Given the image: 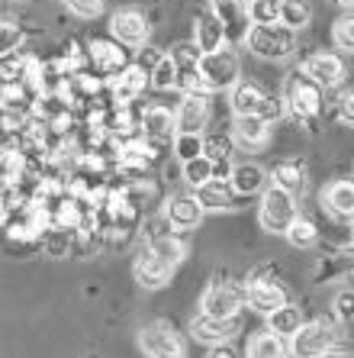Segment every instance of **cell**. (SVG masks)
<instances>
[{"label": "cell", "instance_id": "5", "mask_svg": "<svg viewBox=\"0 0 354 358\" xmlns=\"http://www.w3.org/2000/svg\"><path fill=\"white\" fill-rule=\"evenodd\" d=\"M229 107H232V113H235V117H264L267 123L280 117V103H277V100L264 91L261 84L245 81V78H242V81L229 91Z\"/></svg>", "mask_w": 354, "mask_h": 358}, {"label": "cell", "instance_id": "16", "mask_svg": "<svg viewBox=\"0 0 354 358\" xmlns=\"http://www.w3.org/2000/svg\"><path fill=\"white\" fill-rule=\"evenodd\" d=\"M174 117H177V133H203L209 123V97L206 94H184Z\"/></svg>", "mask_w": 354, "mask_h": 358}, {"label": "cell", "instance_id": "13", "mask_svg": "<svg viewBox=\"0 0 354 358\" xmlns=\"http://www.w3.org/2000/svg\"><path fill=\"white\" fill-rule=\"evenodd\" d=\"M303 75L319 84L322 91H332V87H338V84L345 81L348 71H345L341 55H335V52H313L303 62Z\"/></svg>", "mask_w": 354, "mask_h": 358}, {"label": "cell", "instance_id": "43", "mask_svg": "<svg viewBox=\"0 0 354 358\" xmlns=\"http://www.w3.org/2000/svg\"><path fill=\"white\" fill-rule=\"evenodd\" d=\"M335 265L341 275H354V245H348V249H341L335 255Z\"/></svg>", "mask_w": 354, "mask_h": 358}, {"label": "cell", "instance_id": "2", "mask_svg": "<svg viewBox=\"0 0 354 358\" xmlns=\"http://www.w3.org/2000/svg\"><path fill=\"white\" fill-rule=\"evenodd\" d=\"M248 52L264 62H287L297 52V33L287 29L283 23L274 26H251V33L245 39Z\"/></svg>", "mask_w": 354, "mask_h": 358}, {"label": "cell", "instance_id": "48", "mask_svg": "<svg viewBox=\"0 0 354 358\" xmlns=\"http://www.w3.org/2000/svg\"><path fill=\"white\" fill-rule=\"evenodd\" d=\"M245 3H251V0H245Z\"/></svg>", "mask_w": 354, "mask_h": 358}, {"label": "cell", "instance_id": "19", "mask_svg": "<svg viewBox=\"0 0 354 358\" xmlns=\"http://www.w3.org/2000/svg\"><path fill=\"white\" fill-rule=\"evenodd\" d=\"M190 336L203 345H223V342H232L235 336V320H216V317H206V313H197L190 320Z\"/></svg>", "mask_w": 354, "mask_h": 358}, {"label": "cell", "instance_id": "20", "mask_svg": "<svg viewBox=\"0 0 354 358\" xmlns=\"http://www.w3.org/2000/svg\"><path fill=\"white\" fill-rule=\"evenodd\" d=\"M232 139L248 152L264 149L271 142V123L264 117H235L232 120Z\"/></svg>", "mask_w": 354, "mask_h": 358}, {"label": "cell", "instance_id": "17", "mask_svg": "<svg viewBox=\"0 0 354 358\" xmlns=\"http://www.w3.org/2000/svg\"><path fill=\"white\" fill-rule=\"evenodd\" d=\"M87 62L97 68L100 75H123L129 68V59H126V49H119V42L110 39H94L87 45Z\"/></svg>", "mask_w": 354, "mask_h": 358}, {"label": "cell", "instance_id": "3", "mask_svg": "<svg viewBox=\"0 0 354 358\" xmlns=\"http://www.w3.org/2000/svg\"><path fill=\"white\" fill-rule=\"evenodd\" d=\"M338 352V333L325 320H306L300 333L290 336V355L293 358H329Z\"/></svg>", "mask_w": 354, "mask_h": 358}, {"label": "cell", "instance_id": "30", "mask_svg": "<svg viewBox=\"0 0 354 358\" xmlns=\"http://www.w3.org/2000/svg\"><path fill=\"white\" fill-rule=\"evenodd\" d=\"M309 20H313V7L306 0H283L280 3V23L287 26V29H293V33L306 29Z\"/></svg>", "mask_w": 354, "mask_h": 358}, {"label": "cell", "instance_id": "46", "mask_svg": "<svg viewBox=\"0 0 354 358\" xmlns=\"http://www.w3.org/2000/svg\"><path fill=\"white\" fill-rule=\"evenodd\" d=\"M332 3H335V7H348V10L354 7V0H332Z\"/></svg>", "mask_w": 354, "mask_h": 358}, {"label": "cell", "instance_id": "9", "mask_svg": "<svg viewBox=\"0 0 354 358\" xmlns=\"http://www.w3.org/2000/svg\"><path fill=\"white\" fill-rule=\"evenodd\" d=\"M203 78H206V87L209 94L213 91H232L235 84L242 81V65H239V55L232 49L223 52H213V55H203Z\"/></svg>", "mask_w": 354, "mask_h": 358}, {"label": "cell", "instance_id": "25", "mask_svg": "<svg viewBox=\"0 0 354 358\" xmlns=\"http://www.w3.org/2000/svg\"><path fill=\"white\" fill-rule=\"evenodd\" d=\"M203 210H235L239 207V191L232 187L229 178H213L197 191Z\"/></svg>", "mask_w": 354, "mask_h": 358}, {"label": "cell", "instance_id": "44", "mask_svg": "<svg viewBox=\"0 0 354 358\" xmlns=\"http://www.w3.org/2000/svg\"><path fill=\"white\" fill-rule=\"evenodd\" d=\"M206 358H242V355H239V349H235L232 342H223V345H213Z\"/></svg>", "mask_w": 354, "mask_h": 358}, {"label": "cell", "instance_id": "14", "mask_svg": "<svg viewBox=\"0 0 354 358\" xmlns=\"http://www.w3.org/2000/svg\"><path fill=\"white\" fill-rule=\"evenodd\" d=\"M203 203H200L197 194H174L165 203V220L171 229H181V233H190L203 223Z\"/></svg>", "mask_w": 354, "mask_h": 358}, {"label": "cell", "instance_id": "6", "mask_svg": "<svg viewBox=\"0 0 354 358\" xmlns=\"http://www.w3.org/2000/svg\"><path fill=\"white\" fill-rule=\"evenodd\" d=\"M139 349L149 358H187V345H184L181 333L165 320L145 323L139 329Z\"/></svg>", "mask_w": 354, "mask_h": 358}, {"label": "cell", "instance_id": "33", "mask_svg": "<svg viewBox=\"0 0 354 358\" xmlns=\"http://www.w3.org/2000/svg\"><path fill=\"white\" fill-rule=\"evenodd\" d=\"M287 242L293 245V249H313L316 242H319V229H316V223L309 217H300L297 223L290 226Z\"/></svg>", "mask_w": 354, "mask_h": 358}, {"label": "cell", "instance_id": "24", "mask_svg": "<svg viewBox=\"0 0 354 358\" xmlns=\"http://www.w3.org/2000/svg\"><path fill=\"white\" fill-rule=\"evenodd\" d=\"M322 207L338 220H354V181L341 178L322 191Z\"/></svg>", "mask_w": 354, "mask_h": 358}, {"label": "cell", "instance_id": "26", "mask_svg": "<svg viewBox=\"0 0 354 358\" xmlns=\"http://www.w3.org/2000/svg\"><path fill=\"white\" fill-rule=\"evenodd\" d=\"M271 184L300 200L306 194V187H309V178H306V168L300 162H277L271 168Z\"/></svg>", "mask_w": 354, "mask_h": 358}, {"label": "cell", "instance_id": "27", "mask_svg": "<svg viewBox=\"0 0 354 358\" xmlns=\"http://www.w3.org/2000/svg\"><path fill=\"white\" fill-rule=\"evenodd\" d=\"M248 358H290V339L277 333H255L248 339Z\"/></svg>", "mask_w": 354, "mask_h": 358}, {"label": "cell", "instance_id": "4", "mask_svg": "<svg viewBox=\"0 0 354 358\" xmlns=\"http://www.w3.org/2000/svg\"><path fill=\"white\" fill-rule=\"evenodd\" d=\"M283 107L300 123H313L322 113V87L316 81H309L303 71L290 75L287 84H283Z\"/></svg>", "mask_w": 354, "mask_h": 358}, {"label": "cell", "instance_id": "47", "mask_svg": "<svg viewBox=\"0 0 354 358\" xmlns=\"http://www.w3.org/2000/svg\"><path fill=\"white\" fill-rule=\"evenodd\" d=\"M351 239H354V226H351Z\"/></svg>", "mask_w": 354, "mask_h": 358}, {"label": "cell", "instance_id": "12", "mask_svg": "<svg viewBox=\"0 0 354 358\" xmlns=\"http://www.w3.org/2000/svg\"><path fill=\"white\" fill-rule=\"evenodd\" d=\"M209 10H213L216 20L223 23L229 42L248 39V33H251V13H248L245 0H209Z\"/></svg>", "mask_w": 354, "mask_h": 358}, {"label": "cell", "instance_id": "22", "mask_svg": "<svg viewBox=\"0 0 354 358\" xmlns=\"http://www.w3.org/2000/svg\"><path fill=\"white\" fill-rule=\"evenodd\" d=\"M152 84V75H149V68H142V65H129L123 71V75H116L113 78V100H116V107H129L132 100L139 97L145 87Z\"/></svg>", "mask_w": 354, "mask_h": 358}, {"label": "cell", "instance_id": "8", "mask_svg": "<svg viewBox=\"0 0 354 358\" xmlns=\"http://www.w3.org/2000/svg\"><path fill=\"white\" fill-rule=\"evenodd\" d=\"M242 303H245V287H235L229 281H213L200 297V313L216 320H235Z\"/></svg>", "mask_w": 354, "mask_h": 358}, {"label": "cell", "instance_id": "35", "mask_svg": "<svg viewBox=\"0 0 354 358\" xmlns=\"http://www.w3.org/2000/svg\"><path fill=\"white\" fill-rule=\"evenodd\" d=\"M280 3H283V0H251V3H248L251 26H274V23H280Z\"/></svg>", "mask_w": 354, "mask_h": 358}, {"label": "cell", "instance_id": "36", "mask_svg": "<svg viewBox=\"0 0 354 358\" xmlns=\"http://www.w3.org/2000/svg\"><path fill=\"white\" fill-rule=\"evenodd\" d=\"M332 42H335V49L354 55V13H345V17L335 20V26H332Z\"/></svg>", "mask_w": 354, "mask_h": 358}, {"label": "cell", "instance_id": "32", "mask_svg": "<svg viewBox=\"0 0 354 358\" xmlns=\"http://www.w3.org/2000/svg\"><path fill=\"white\" fill-rule=\"evenodd\" d=\"M203 152H206V139L200 133H177L174 136V155L181 159V165L200 159Z\"/></svg>", "mask_w": 354, "mask_h": 358}, {"label": "cell", "instance_id": "39", "mask_svg": "<svg viewBox=\"0 0 354 358\" xmlns=\"http://www.w3.org/2000/svg\"><path fill=\"white\" fill-rule=\"evenodd\" d=\"M23 45V29H20L13 20H3V36H0V52L10 55V52H20Z\"/></svg>", "mask_w": 354, "mask_h": 358}, {"label": "cell", "instance_id": "15", "mask_svg": "<svg viewBox=\"0 0 354 358\" xmlns=\"http://www.w3.org/2000/svg\"><path fill=\"white\" fill-rule=\"evenodd\" d=\"M193 45H197L203 55H213V52H223L229 45L226 39L223 23L216 20L213 10H200L197 20H193Z\"/></svg>", "mask_w": 354, "mask_h": 358}, {"label": "cell", "instance_id": "29", "mask_svg": "<svg viewBox=\"0 0 354 358\" xmlns=\"http://www.w3.org/2000/svg\"><path fill=\"white\" fill-rule=\"evenodd\" d=\"M152 252H155L161 262H168L171 268H177L184 259H187V245H184L177 236H171V233H161V236H155L152 239V245H149Z\"/></svg>", "mask_w": 354, "mask_h": 358}, {"label": "cell", "instance_id": "7", "mask_svg": "<svg viewBox=\"0 0 354 358\" xmlns=\"http://www.w3.org/2000/svg\"><path fill=\"white\" fill-rule=\"evenodd\" d=\"M171 59L177 65V91L184 94H209L206 87V78H203V52L190 42H181L171 49Z\"/></svg>", "mask_w": 354, "mask_h": 358}, {"label": "cell", "instance_id": "37", "mask_svg": "<svg viewBox=\"0 0 354 358\" xmlns=\"http://www.w3.org/2000/svg\"><path fill=\"white\" fill-rule=\"evenodd\" d=\"M203 155H206V159H213L216 165L229 162V155H232L229 136H209V139H206V152H203Z\"/></svg>", "mask_w": 354, "mask_h": 358}, {"label": "cell", "instance_id": "34", "mask_svg": "<svg viewBox=\"0 0 354 358\" xmlns=\"http://www.w3.org/2000/svg\"><path fill=\"white\" fill-rule=\"evenodd\" d=\"M149 75H152V87H155V91H171V87H177V65H174L171 55H161Z\"/></svg>", "mask_w": 354, "mask_h": 358}, {"label": "cell", "instance_id": "45", "mask_svg": "<svg viewBox=\"0 0 354 358\" xmlns=\"http://www.w3.org/2000/svg\"><path fill=\"white\" fill-rule=\"evenodd\" d=\"M78 84H81L84 94H100V87H103V81L100 78H91V75H75Z\"/></svg>", "mask_w": 354, "mask_h": 358}, {"label": "cell", "instance_id": "40", "mask_svg": "<svg viewBox=\"0 0 354 358\" xmlns=\"http://www.w3.org/2000/svg\"><path fill=\"white\" fill-rule=\"evenodd\" d=\"M20 171H23V155L13 149H3V187H13Z\"/></svg>", "mask_w": 354, "mask_h": 358}, {"label": "cell", "instance_id": "31", "mask_svg": "<svg viewBox=\"0 0 354 358\" xmlns=\"http://www.w3.org/2000/svg\"><path fill=\"white\" fill-rule=\"evenodd\" d=\"M213 178H216V162L206 159V155H200V159H193V162L184 165V181H187L193 191H200V187L209 184Z\"/></svg>", "mask_w": 354, "mask_h": 358}, {"label": "cell", "instance_id": "38", "mask_svg": "<svg viewBox=\"0 0 354 358\" xmlns=\"http://www.w3.org/2000/svg\"><path fill=\"white\" fill-rule=\"evenodd\" d=\"M65 7L78 20H97L103 13V0H65Z\"/></svg>", "mask_w": 354, "mask_h": 358}, {"label": "cell", "instance_id": "18", "mask_svg": "<svg viewBox=\"0 0 354 358\" xmlns=\"http://www.w3.org/2000/svg\"><path fill=\"white\" fill-rule=\"evenodd\" d=\"M132 275H135V281H139V287H145V291H158V287H165L168 281H171L174 268L168 265V262H161L152 249H145L135 259V265H132Z\"/></svg>", "mask_w": 354, "mask_h": 358}, {"label": "cell", "instance_id": "41", "mask_svg": "<svg viewBox=\"0 0 354 358\" xmlns=\"http://www.w3.org/2000/svg\"><path fill=\"white\" fill-rule=\"evenodd\" d=\"M332 307H335V317L341 320V323L354 320V291H338L335 300H332Z\"/></svg>", "mask_w": 354, "mask_h": 358}, {"label": "cell", "instance_id": "11", "mask_svg": "<svg viewBox=\"0 0 354 358\" xmlns=\"http://www.w3.org/2000/svg\"><path fill=\"white\" fill-rule=\"evenodd\" d=\"M245 303L261 317H271L280 307H287L290 297L274 278H251L245 284Z\"/></svg>", "mask_w": 354, "mask_h": 358}, {"label": "cell", "instance_id": "23", "mask_svg": "<svg viewBox=\"0 0 354 358\" xmlns=\"http://www.w3.org/2000/svg\"><path fill=\"white\" fill-rule=\"evenodd\" d=\"M232 187L239 191V197H251V194H264L267 187H271V175L264 171L258 162H242V165L232 168Z\"/></svg>", "mask_w": 354, "mask_h": 358}, {"label": "cell", "instance_id": "10", "mask_svg": "<svg viewBox=\"0 0 354 358\" xmlns=\"http://www.w3.org/2000/svg\"><path fill=\"white\" fill-rule=\"evenodd\" d=\"M110 33H113V39L119 42V45L142 49L152 36V23L142 10L126 7V10H119V13H113V20H110Z\"/></svg>", "mask_w": 354, "mask_h": 358}, {"label": "cell", "instance_id": "42", "mask_svg": "<svg viewBox=\"0 0 354 358\" xmlns=\"http://www.w3.org/2000/svg\"><path fill=\"white\" fill-rule=\"evenodd\" d=\"M338 120L345 126H354V91H345L338 97Z\"/></svg>", "mask_w": 354, "mask_h": 358}, {"label": "cell", "instance_id": "28", "mask_svg": "<svg viewBox=\"0 0 354 358\" xmlns=\"http://www.w3.org/2000/svg\"><path fill=\"white\" fill-rule=\"evenodd\" d=\"M303 313H300L297 303H287V307H280L277 313H271L267 317V329L277 336H283V339H290L293 333H300V326H303Z\"/></svg>", "mask_w": 354, "mask_h": 358}, {"label": "cell", "instance_id": "21", "mask_svg": "<svg viewBox=\"0 0 354 358\" xmlns=\"http://www.w3.org/2000/svg\"><path fill=\"white\" fill-rule=\"evenodd\" d=\"M139 129L145 139L165 142V139H171V136H177V117H174L168 107H161V103H152V107H145V113H142Z\"/></svg>", "mask_w": 354, "mask_h": 358}, {"label": "cell", "instance_id": "1", "mask_svg": "<svg viewBox=\"0 0 354 358\" xmlns=\"http://www.w3.org/2000/svg\"><path fill=\"white\" fill-rule=\"evenodd\" d=\"M300 220V207H297V197L280 187H267L261 194V207H258V223H261L264 233L271 236H287L290 226Z\"/></svg>", "mask_w": 354, "mask_h": 358}]
</instances>
